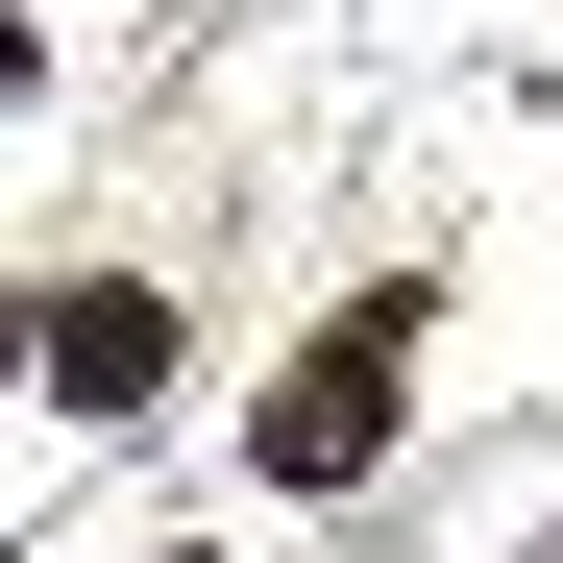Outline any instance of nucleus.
I'll list each match as a JSON object with an SVG mask.
<instances>
[{"label":"nucleus","instance_id":"nucleus-2","mask_svg":"<svg viewBox=\"0 0 563 563\" xmlns=\"http://www.w3.org/2000/svg\"><path fill=\"white\" fill-rule=\"evenodd\" d=\"M25 367H49L74 417H147V393H172V295H147V269H74V295L25 319Z\"/></svg>","mask_w":563,"mask_h":563},{"label":"nucleus","instance_id":"nucleus-3","mask_svg":"<svg viewBox=\"0 0 563 563\" xmlns=\"http://www.w3.org/2000/svg\"><path fill=\"white\" fill-rule=\"evenodd\" d=\"M0 99H25V25H0Z\"/></svg>","mask_w":563,"mask_h":563},{"label":"nucleus","instance_id":"nucleus-1","mask_svg":"<svg viewBox=\"0 0 563 563\" xmlns=\"http://www.w3.org/2000/svg\"><path fill=\"white\" fill-rule=\"evenodd\" d=\"M393 367H417V295H343L295 367H269V490H367V465H393Z\"/></svg>","mask_w":563,"mask_h":563}]
</instances>
